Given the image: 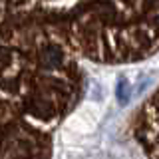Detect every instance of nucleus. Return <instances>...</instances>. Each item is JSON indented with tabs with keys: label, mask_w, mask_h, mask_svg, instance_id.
I'll return each instance as SVG.
<instances>
[{
	"label": "nucleus",
	"mask_w": 159,
	"mask_h": 159,
	"mask_svg": "<svg viewBox=\"0 0 159 159\" xmlns=\"http://www.w3.org/2000/svg\"><path fill=\"white\" fill-rule=\"evenodd\" d=\"M0 28L46 36L92 64L159 52V0H0Z\"/></svg>",
	"instance_id": "f257e3e1"
},
{
	"label": "nucleus",
	"mask_w": 159,
	"mask_h": 159,
	"mask_svg": "<svg viewBox=\"0 0 159 159\" xmlns=\"http://www.w3.org/2000/svg\"><path fill=\"white\" fill-rule=\"evenodd\" d=\"M133 137L151 157H159V89L139 107L133 119Z\"/></svg>",
	"instance_id": "f03ea898"
}]
</instances>
